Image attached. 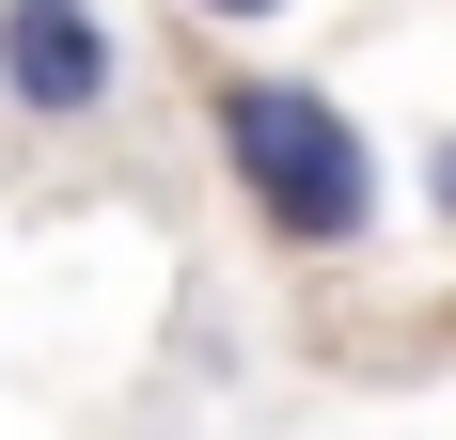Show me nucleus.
I'll return each mask as SVG.
<instances>
[{
    "instance_id": "nucleus-3",
    "label": "nucleus",
    "mask_w": 456,
    "mask_h": 440,
    "mask_svg": "<svg viewBox=\"0 0 456 440\" xmlns=\"http://www.w3.org/2000/svg\"><path fill=\"white\" fill-rule=\"evenodd\" d=\"M410 189H425V220H456V126H441V142L410 158Z\"/></svg>"
},
{
    "instance_id": "nucleus-1",
    "label": "nucleus",
    "mask_w": 456,
    "mask_h": 440,
    "mask_svg": "<svg viewBox=\"0 0 456 440\" xmlns=\"http://www.w3.org/2000/svg\"><path fill=\"white\" fill-rule=\"evenodd\" d=\"M205 142H221L252 236H283V252H362L378 220H394L378 126L330 79H299V63H221V79H205Z\"/></svg>"
},
{
    "instance_id": "nucleus-2",
    "label": "nucleus",
    "mask_w": 456,
    "mask_h": 440,
    "mask_svg": "<svg viewBox=\"0 0 456 440\" xmlns=\"http://www.w3.org/2000/svg\"><path fill=\"white\" fill-rule=\"evenodd\" d=\"M110 94H126V32H110L94 0H0V110L94 126Z\"/></svg>"
}]
</instances>
